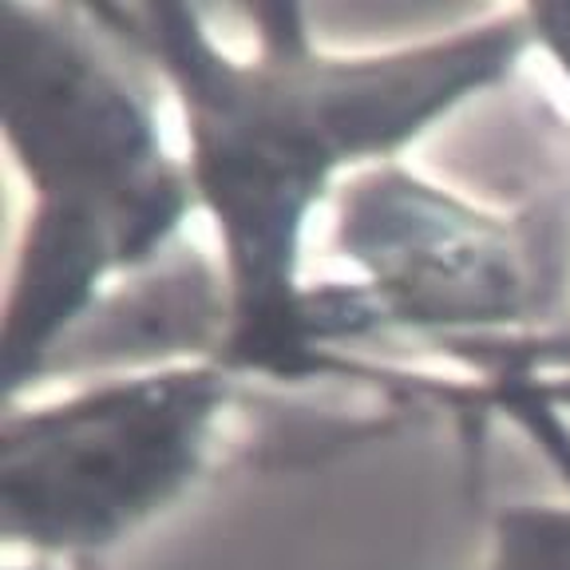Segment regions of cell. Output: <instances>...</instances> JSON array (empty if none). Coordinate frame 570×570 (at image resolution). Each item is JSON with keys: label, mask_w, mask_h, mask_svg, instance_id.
I'll list each match as a JSON object with an SVG mask.
<instances>
[{"label": "cell", "mask_w": 570, "mask_h": 570, "mask_svg": "<svg viewBox=\"0 0 570 570\" xmlns=\"http://www.w3.org/2000/svg\"><path fill=\"white\" fill-rule=\"evenodd\" d=\"M341 242L409 321L480 325L515 313V266L499 230L404 175L381 170L348 187Z\"/></svg>", "instance_id": "4"}, {"label": "cell", "mask_w": 570, "mask_h": 570, "mask_svg": "<svg viewBox=\"0 0 570 570\" xmlns=\"http://www.w3.org/2000/svg\"><path fill=\"white\" fill-rule=\"evenodd\" d=\"M531 20L570 76V4H534Z\"/></svg>", "instance_id": "6"}, {"label": "cell", "mask_w": 570, "mask_h": 570, "mask_svg": "<svg viewBox=\"0 0 570 570\" xmlns=\"http://www.w3.org/2000/svg\"><path fill=\"white\" fill-rule=\"evenodd\" d=\"M226 401L218 368H167L91 389L4 432V534L99 551L195 480Z\"/></svg>", "instance_id": "2"}, {"label": "cell", "mask_w": 570, "mask_h": 570, "mask_svg": "<svg viewBox=\"0 0 570 570\" xmlns=\"http://www.w3.org/2000/svg\"><path fill=\"white\" fill-rule=\"evenodd\" d=\"M491 570H570V511L511 508L499 515Z\"/></svg>", "instance_id": "5"}, {"label": "cell", "mask_w": 570, "mask_h": 570, "mask_svg": "<svg viewBox=\"0 0 570 570\" xmlns=\"http://www.w3.org/2000/svg\"><path fill=\"white\" fill-rule=\"evenodd\" d=\"M147 20L155 52L187 96L190 175L230 254L238 361L294 353L309 330L294 289L297 238L333 167L409 142L460 96L508 76L527 40L523 20H495L381 60L330 63L297 40L269 45L262 68H234L178 4Z\"/></svg>", "instance_id": "1"}, {"label": "cell", "mask_w": 570, "mask_h": 570, "mask_svg": "<svg viewBox=\"0 0 570 570\" xmlns=\"http://www.w3.org/2000/svg\"><path fill=\"white\" fill-rule=\"evenodd\" d=\"M4 135L36 203L111 214L151 246L187 214L147 96L83 36L17 4L4 12Z\"/></svg>", "instance_id": "3"}]
</instances>
